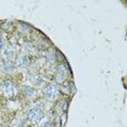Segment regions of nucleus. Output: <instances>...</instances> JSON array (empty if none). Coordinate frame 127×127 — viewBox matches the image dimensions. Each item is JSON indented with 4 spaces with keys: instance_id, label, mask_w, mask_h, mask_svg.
<instances>
[{
    "instance_id": "9b49d317",
    "label": "nucleus",
    "mask_w": 127,
    "mask_h": 127,
    "mask_svg": "<svg viewBox=\"0 0 127 127\" xmlns=\"http://www.w3.org/2000/svg\"><path fill=\"white\" fill-rule=\"evenodd\" d=\"M2 63V60H1V57H0V64H1Z\"/></svg>"
},
{
    "instance_id": "423d86ee",
    "label": "nucleus",
    "mask_w": 127,
    "mask_h": 127,
    "mask_svg": "<svg viewBox=\"0 0 127 127\" xmlns=\"http://www.w3.org/2000/svg\"><path fill=\"white\" fill-rule=\"evenodd\" d=\"M16 66H26L28 64V58L25 54H20L15 61Z\"/></svg>"
},
{
    "instance_id": "20e7f679",
    "label": "nucleus",
    "mask_w": 127,
    "mask_h": 127,
    "mask_svg": "<svg viewBox=\"0 0 127 127\" xmlns=\"http://www.w3.org/2000/svg\"><path fill=\"white\" fill-rule=\"evenodd\" d=\"M56 79H57V82L60 83V84L65 82V79H66V68L64 67V65H60L59 67L57 68Z\"/></svg>"
},
{
    "instance_id": "1a4fd4ad",
    "label": "nucleus",
    "mask_w": 127,
    "mask_h": 127,
    "mask_svg": "<svg viewBox=\"0 0 127 127\" xmlns=\"http://www.w3.org/2000/svg\"><path fill=\"white\" fill-rule=\"evenodd\" d=\"M40 127H52V125H51V123L50 122H44L41 124V125H40Z\"/></svg>"
},
{
    "instance_id": "f03ea898",
    "label": "nucleus",
    "mask_w": 127,
    "mask_h": 127,
    "mask_svg": "<svg viewBox=\"0 0 127 127\" xmlns=\"http://www.w3.org/2000/svg\"><path fill=\"white\" fill-rule=\"evenodd\" d=\"M42 94L48 101H54L59 96V88L54 84H47L42 88Z\"/></svg>"
},
{
    "instance_id": "7ed1b4c3",
    "label": "nucleus",
    "mask_w": 127,
    "mask_h": 127,
    "mask_svg": "<svg viewBox=\"0 0 127 127\" xmlns=\"http://www.w3.org/2000/svg\"><path fill=\"white\" fill-rule=\"evenodd\" d=\"M26 116H27V120L30 121L31 123H38L42 120L44 113H42L41 110L39 108H37V106H32V108L27 110Z\"/></svg>"
},
{
    "instance_id": "f257e3e1",
    "label": "nucleus",
    "mask_w": 127,
    "mask_h": 127,
    "mask_svg": "<svg viewBox=\"0 0 127 127\" xmlns=\"http://www.w3.org/2000/svg\"><path fill=\"white\" fill-rule=\"evenodd\" d=\"M0 95L8 100H14L19 95V87L12 79H3L0 83Z\"/></svg>"
},
{
    "instance_id": "6e6552de",
    "label": "nucleus",
    "mask_w": 127,
    "mask_h": 127,
    "mask_svg": "<svg viewBox=\"0 0 127 127\" xmlns=\"http://www.w3.org/2000/svg\"><path fill=\"white\" fill-rule=\"evenodd\" d=\"M24 94H25V96L32 98V97L35 96V95H33V94H36V91L33 87H25L24 88Z\"/></svg>"
},
{
    "instance_id": "9d476101",
    "label": "nucleus",
    "mask_w": 127,
    "mask_h": 127,
    "mask_svg": "<svg viewBox=\"0 0 127 127\" xmlns=\"http://www.w3.org/2000/svg\"><path fill=\"white\" fill-rule=\"evenodd\" d=\"M2 47H3V41H2L1 37H0V50H1V49H2Z\"/></svg>"
},
{
    "instance_id": "0eeeda50",
    "label": "nucleus",
    "mask_w": 127,
    "mask_h": 127,
    "mask_svg": "<svg viewBox=\"0 0 127 127\" xmlns=\"http://www.w3.org/2000/svg\"><path fill=\"white\" fill-rule=\"evenodd\" d=\"M4 56L10 61H11V59H13L14 56H15V50H14L13 46H9V47H7L4 49Z\"/></svg>"
},
{
    "instance_id": "39448f33",
    "label": "nucleus",
    "mask_w": 127,
    "mask_h": 127,
    "mask_svg": "<svg viewBox=\"0 0 127 127\" xmlns=\"http://www.w3.org/2000/svg\"><path fill=\"white\" fill-rule=\"evenodd\" d=\"M14 70V64L12 61H10V60H7V61L2 62V66H1V71L3 72V73H10V72H12Z\"/></svg>"
}]
</instances>
